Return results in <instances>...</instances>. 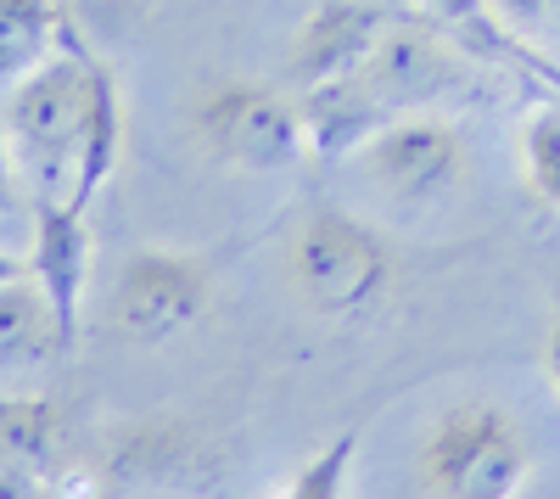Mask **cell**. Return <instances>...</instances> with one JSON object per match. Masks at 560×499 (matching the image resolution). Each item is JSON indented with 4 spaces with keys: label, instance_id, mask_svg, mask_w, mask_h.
I'll use <instances>...</instances> for the list:
<instances>
[{
    "label": "cell",
    "instance_id": "9",
    "mask_svg": "<svg viewBox=\"0 0 560 499\" xmlns=\"http://www.w3.org/2000/svg\"><path fill=\"white\" fill-rule=\"evenodd\" d=\"M34 281L45 287L57 309L62 343H73L79 332V303H84V281H90V231L79 208H34Z\"/></svg>",
    "mask_w": 560,
    "mask_h": 499
},
{
    "label": "cell",
    "instance_id": "11",
    "mask_svg": "<svg viewBox=\"0 0 560 499\" xmlns=\"http://www.w3.org/2000/svg\"><path fill=\"white\" fill-rule=\"evenodd\" d=\"M62 0H0V90L62 51Z\"/></svg>",
    "mask_w": 560,
    "mask_h": 499
},
{
    "label": "cell",
    "instance_id": "2",
    "mask_svg": "<svg viewBox=\"0 0 560 499\" xmlns=\"http://www.w3.org/2000/svg\"><path fill=\"white\" fill-rule=\"evenodd\" d=\"M398 281V258L376 224L348 208H308L287 236V287L325 321H359L382 309Z\"/></svg>",
    "mask_w": 560,
    "mask_h": 499
},
{
    "label": "cell",
    "instance_id": "3",
    "mask_svg": "<svg viewBox=\"0 0 560 499\" xmlns=\"http://www.w3.org/2000/svg\"><path fill=\"white\" fill-rule=\"evenodd\" d=\"M415 477L432 499H516L533 477V443L504 404L459 398L420 432Z\"/></svg>",
    "mask_w": 560,
    "mask_h": 499
},
{
    "label": "cell",
    "instance_id": "8",
    "mask_svg": "<svg viewBox=\"0 0 560 499\" xmlns=\"http://www.w3.org/2000/svg\"><path fill=\"white\" fill-rule=\"evenodd\" d=\"M376 96L393 107V113H409L420 102L443 96V90H454L465 79V57L459 45L438 28H409V23H393L382 51L370 57V68L359 73Z\"/></svg>",
    "mask_w": 560,
    "mask_h": 499
},
{
    "label": "cell",
    "instance_id": "17",
    "mask_svg": "<svg viewBox=\"0 0 560 499\" xmlns=\"http://www.w3.org/2000/svg\"><path fill=\"white\" fill-rule=\"evenodd\" d=\"M493 12L522 45H549L560 39V0H493Z\"/></svg>",
    "mask_w": 560,
    "mask_h": 499
},
{
    "label": "cell",
    "instance_id": "7",
    "mask_svg": "<svg viewBox=\"0 0 560 499\" xmlns=\"http://www.w3.org/2000/svg\"><path fill=\"white\" fill-rule=\"evenodd\" d=\"M387 12L364 7V0H319V7L298 23L292 51H287V84H331V79H359L370 57L387 39Z\"/></svg>",
    "mask_w": 560,
    "mask_h": 499
},
{
    "label": "cell",
    "instance_id": "15",
    "mask_svg": "<svg viewBox=\"0 0 560 499\" xmlns=\"http://www.w3.org/2000/svg\"><path fill=\"white\" fill-rule=\"evenodd\" d=\"M57 443V410L51 398H0V461L39 466Z\"/></svg>",
    "mask_w": 560,
    "mask_h": 499
},
{
    "label": "cell",
    "instance_id": "4",
    "mask_svg": "<svg viewBox=\"0 0 560 499\" xmlns=\"http://www.w3.org/2000/svg\"><path fill=\"white\" fill-rule=\"evenodd\" d=\"M197 141L242 174H280L308 152L298 90H280L269 79H213L191 102Z\"/></svg>",
    "mask_w": 560,
    "mask_h": 499
},
{
    "label": "cell",
    "instance_id": "13",
    "mask_svg": "<svg viewBox=\"0 0 560 499\" xmlns=\"http://www.w3.org/2000/svg\"><path fill=\"white\" fill-rule=\"evenodd\" d=\"M415 7L432 18V28H443L459 51H493V57H516L527 68H549L533 45H522L516 34L504 28V18L493 12V0H415Z\"/></svg>",
    "mask_w": 560,
    "mask_h": 499
},
{
    "label": "cell",
    "instance_id": "16",
    "mask_svg": "<svg viewBox=\"0 0 560 499\" xmlns=\"http://www.w3.org/2000/svg\"><path fill=\"white\" fill-rule=\"evenodd\" d=\"M348 466H353V432L337 438L331 449H325V455H314V461L292 477V488L280 494V499H342Z\"/></svg>",
    "mask_w": 560,
    "mask_h": 499
},
{
    "label": "cell",
    "instance_id": "12",
    "mask_svg": "<svg viewBox=\"0 0 560 499\" xmlns=\"http://www.w3.org/2000/svg\"><path fill=\"white\" fill-rule=\"evenodd\" d=\"M51 348H68V343H62L57 309L45 298V287L34 276L7 281L0 287V365H34Z\"/></svg>",
    "mask_w": 560,
    "mask_h": 499
},
{
    "label": "cell",
    "instance_id": "19",
    "mask_svg": "<svg viewBox=\"0 0 560 499\" xmlns=\"http://www.w3.org/2000/svg\"><path fill=\"white\" fill-rule=\"evenodd\" d=\"M544 376H549V387H555V398H560V321H555L549 337H544Z\"/></svg>",
    "mask_w": 560,
    "mask_h": 499
},
{
    "label": "cell",
    "instance_id": "5",
    "mask_svg": "<svg viewBox=\"0 0 560 499\" xmlns=\"http://www.w3.org/2000/svg\"><path fill=\"white\" fill-rule=\"evenodd\" d=\"M213 303V276L197 253L140 247L118 264L113 281V326L135 343H168L191 332Z\"/></svg>",
    "mask_w": 560,
    "mask_h": 499
},
{
    "label": "cell",
    "instance_id": "6",
    "mask_svg": "<svg viewBox=\"0 0 560 499\" xmlns=\"http://www.w3.org/2000/svg\"><path fill=\"white\" fill-rule=\"evenodd\" d=\"M465 129L454 118H438L427 107L393 113L370 141L359 147V169L398 202H432L465 179Z\"/></svg>",
    "mask_w": 560,
    "mask_h": 499
},
{
    "label": "cell",
    "instance_id": "20",
    "mask_svg": "<svg viewBox=\"0 0 560 499\" xmlns=\"http://www.w3.org/2000/svg\"><path fill=\"white\" fill-rule=\"evenodd\" d=\"M23 276H34V264H28L23 253H7V247H0V287H7V281H23Z\"/></svg>",
    "mask_w": 560,
    "mask_h": 499
},
{
    "label": "cell",
    "instance_id": "10",
    "mask_svg": "<svg viewBox=\"0 0 560 499\" xmlns=\"http://www.w3.org/2000/svg\"><path fill=\"white\" fill-rule=\"evenodd\" d=\"M298 107H303V135H308V152L325 158H342L359 152L370 135H376L393 107L370 90L364 79H331V84H308L298 90Z\"/></svg>",
    "mask_w": 560,
    "mask_h": 499
},
{
    "label": "cell",
    "instance_id": "1",
    "mask_svg": "<svg viewBox=\"0 0 560 499\" xmlns=\"http://www.w3.org/2000/svg\"><path fill=\"white\" fill-rule=\"evenodd\" d=\"M23 192L34 208H90L124 147V102L107 62L62 45L7 90L0 113Z\"/></svg>",
    "mask_w": 560,
    "mask_h": 499
},
{
    "label": "cell",
    "instance_id": "18",
    "mask_svg": "<svg viewBox=\"0 0 560 499\" xmlns=\"http://www.w3.org/2000/svg\"><path fill=\"white\" fill-rule=\"evenodd\" d=\"M23 202H28V192H23V174H18V163H12L7 141H0V224H12V219L23 213Z\"/></svg>",
    "mask_w": 560,
    "mask_h": 499
},
{
    "label": "cell",
    "instance_id": "14",
    "mask_svg": "<svg viewBox=\"0 0 560 499\" xmlns=\"http://www.w3.org/2000/svg\"><path fill=\"white\" fill-rule=\"evenodd\" d=\"M516 163L527 179V197L560 208V107H538L516 129Z\"/></svg>",
    "mask_w": 560,
    "mask_h": 499
}]
</instances>
